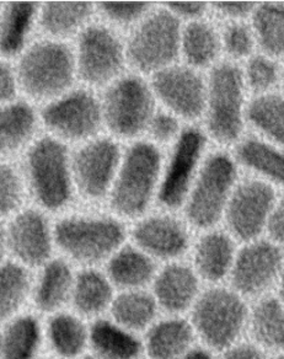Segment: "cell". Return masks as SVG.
I'll use <instances>...</instances> for the list:
<instances>
[{
  "mask_svg": "<svg viewBox=\"0 0 284 359\" xmlns=\"http://www.w3.org/2000/svg\"><path fill=\"white\" fill-rule=\"evenodd\" d=\"M255 36L266 53L284 55V6L262 4L254 11Z\"/></svg>",
  "mask_w": 284,
  "mask_h": 359,
  "instance_id": "obj_35",
  "label": "cell"
},
{
  "mask_svg": "<svg viewBox=\"0 0 284 359\" xmlns=\"http://www.w3.org/2000/svg\"><path fill=\"white\" fill-rule=\"evenodd\" d=\"M29 169L32 187L41 205L50 210L65 207L70 198L65 147L50 138L40 140L29 154Z\"/></svg>",
  "mask_w": 284,
  "mask_h": 359,
  "instance_id": "obj_10",
  "label": "cell"
},
{
  "mask_svg": "<svg viewBox=\"0 0 284 359\" xmlns=\"http://www.w3.org/2000/svg\"><path fill=\"white\" fill-rule=\"evenodd\" d=\"M234 239L225 231L208 230L194 248L192 269L202 282L218 285L229 278L236 256Z\"/></svg>",
  "mask_w": 284,
  "mask_h": 359,
  "instance_id": "obj_21",
  "label": "cell"
},
{
  "mask_svg": "<svg viewBox=\"0 0 284 359\" xmlns=\"http://www.w3.org/2000/svg\"><path fill=\"white\" fill-rule=\"evenodd\" d=\"M179 359H215V353L198 344Z\"/></svg>",
  "mask_w": 284,
  "mask_h": 359,
  "instance_id": "obj_48",
  "label": "cell"
},
{
  "mask_svg": "<svg viewBox=\"0 0 284 359\" xmlns=\"http://www.w3.org/2000/svg\"><path fill=\"white\" fill-rule=\"evenodd\" d=\"M6 235H4V231H3V228H1V225H0V259L3 257V252H4V245H6Z\"/></svg>",
  "mask_w": 284,
  "mask_h": 359,
  "instance_id": "obj_50",
  "label": "cell"
},
{
  "mask_svg": "<svg viewBox=\"0 0 284 359\" xmlns=\"http://www.w3.org/2000/svg\"><path fill=\"white\" fill-rule=\"evenodd\" d=\"M53 238L70 259L80 264H95L110 259L120 249L126 230L112 217L74 215L57 223Z\"/></svg>",
  "mask_w": 284,
  "mask_h": 359,
  "instance_id": "obj_2",
  "label": "cell"
},
{
  "mask_svg": "<svg viewBox=\"0 0 284 359\" xmlns=\"http://www.w3.org/2000/svg\"><path fill=\"white\" fill-rule=\"evenodd\" d=\"M208 128L215 140L231 143L243 130L244 79L238 67L230 63L217 65L210 73L207 90Z\"/></svg>",
  "mask_w": 284,
  "mask_h": 359,
  "instance_id": "obj_5",
  "label": "cell"
},
{
  "mask_svg": "<svg viewBox=\"0 0 284 359\" xmlns=\"http://www.w3.org/2000/svg\"><path fill=\"white\" fill-rule=\"evenodd\" d=\"M274 207L276 195L271 186L257 180L245 181L233 190L225 208L228 234L244 244L259 239Z\"/></svg>",
  "mask_w": 284,
  "mask_h": 359,
  "instance_id": "obj_8",
  "label": "cell"
},
{
  "mask_svg": "<svg viewBox=\"0 0 284 359\" xmlns=\"http://www.w3.org/2000/svg\"><path fill=\"white\" fill-rule=\"evenodd\" d=\"M74 63L65 45L45 42L31 48L21 60L20 79L24 89L35 97L57 95L73 80Z\"/></svg>",
  "mask_w": 284,
  "mask_h": 359,
  "instance_id": "obj_9",
  "label": "cell"
},
{
  "mask_svg": "<svg viewBox=\"0 0 284 359\" xmlns=\"http://www.w3.org/2000/svg\"><path fill=\"white\" fill-rule=\"evenodd\" d=\"M123 53L120 41L111 31L91 26L79 42V72L89 84H105L120 73Z\"/></svg>",
  "mask_w": 284,
  "mask_h": 359,
  "instance_id": "obj_15",
  "label": "cell"
},
{
  "mask_svg": "<svg viewBox=\"0 0 284 359\" xmlns=\"http://www.w3.org/2000/svg\"><path fill=\"white\" fill-rule=\"evenodd\" d=\"M170 11L176 18L184 16L189 19H196L205 14V3L201 1H173L170 3Z\"/></svg>",
  "mask_w": 284,
  "mask_h": 359,
  "instance_id": "obj_46",
  "label": "cell"
},
{
  "mask_svg": "<svg viewBox=\"0 0 284 359\" xmlns=\"http://www.w3.org/2000/svg\"><path fill=\"white\" fill-rule=\"evenodd\" d=\"M205 142L200 130H187L180 135L158 192V201L166 210H177L187 200Z\"/></svg>",
  "mask_w": 284,
  "mask_h": 359,
  "instance_id": "obj_12",
  "label": "cell"
},
{
  "mask_svg": "<svg viewBox=\"0 0 284 359\" xmlns=\"http://www.w3.org/2000/svg\"><path fill=\"white\" fill-rule=\"evenodd\" d=\"M6 243L11 252L26 266H43L50 261L52 234L45 217L36 210H25L11 222Z\"/></svg>",
  "mask_w": 284,
  "mask_h": 359,
  "instance_id": "obj_19",
  "label": "cell"
},
{
  "mask_svg": "<svg viewBox=\"0 0 284 359\" xmlns=\"http://www.w3.org/2000/svg\"><path fill=\"white\" fill-rule=\"evenodd\" d=\"M181 48L184 58L195 67H207L219 53V39L215 29L201 21H194L181 31Z\"/></svg>",
  "mask_w": 284,
  "mask_h": 359,
  "instance_id": "obj_32",
  "label": "cell"
},
{
  "mask_svg": "<svg viewBox=\"0 0 284 359\" xmlns=\"http://www.w3.org/2000/svg\"><path fill=\"white\" fill-rule=\"evenodd\" d=\"M142 339L147 359H179L198 344L187 315L160 316Z\"/></svg>",
  "mask_w": 284,
  "mask_h": 359,
  "instance_id": "obj_20",
  "label": "cell"
},
{
  "mask_svg": "<svg viewBox=\"0 0 284 359\" xmlns=\"http://www.w3.org/2000/svg\"><path fill=\"white\" fill-rule=\"evenodd\" d=\"M119 159V147L109 140H95L78 151L74 159L75 177L85 197L97 200L106 195Z\"/></svg>",
  "mask_w": 284,
  "mask_h": 359,
  "instance_id": "obj_17",
  "label": "cell"
},
{
  "mask_svg": "<svg viewBox=\"0 0 284 359\" xmlns=\"http://www.w3.org/2000/svg\"><path fill=\"white\" fill-rule=\"evenodd\" d=\"M161 156L150 143H137L126 154L111 195V205L125 218H140L149 208L159 179Z\"/></svg>",
  "mask_w": 284,
  "mask_h": 359,
  "instance_id": "obj_4",
  "label": "cell"
},
{
  "mask_svg": "<svg viewBox=\"0 0 284 359\" xmlns=\"http://www.w3.org/2000/svg\"><path fill=\"white\" fill-rule=\"evenodd\" d=\"M100 120V107L94 97L85 91L67 96L43 111L46 125L72 140H80L95 133Z\"/></svg>",
  "mask_w": 284,
  "mask_h": 359,
  "instance_id": "obj_18",
  "label": "cell"
},
{
  "mask_svg": "<svg viewBox=\"0 0 284 359\" xmlns=\"http://www.w3.org/2000/svg\"><path fill=\"white\" fill-rule=\"evenodd\" d=\"M75 275L63 259H52L43 264L39 280L32 285L31 300L40 314L47 316L69 306Z\"/></svg>",
  "mask_w": 284,
  "mask_h": 359,
  "instance_id": "obj_25",
  "label": "cell"
},
{
  "mask_svg": "<svg viewBox=\"0 0 284 359\" xmlns=\"http://www.w3.org/2000/svg\"><path fill=\"white\" fill-rule=\"evenodd\" d=\"M224 48L234 58H244L254 48V34L241 24L229 25L223 35Z\"/></svg>",
  "mask_w": 284,
  "mask_h": 359,
  "instance_id": "obj_40",
  "label": "cell"
},
{
  "mask_svg": "<svg viewBox=\"0 0 284 359\" xmlns=\"http://www.w3.org/2000/svg\"><path fill=\"white\" fill-rule=\"evenodd\" d=\"M215 359H269V355L249 339H244L215 354Z\"/></svg>",
  "mask_w": 284,
  "mask_h": 359,
  "instance_id": "obj_42",
  "label": "cell"
},
{
  "mask_svg": "<svg viewBox=\"0 0 284 359\" xmlns=\"http://www.w3.org/2000/svg\"><path fill=\"white\" fill-rule=\"evenodd\" d=\"M132 238L135 246L151 259L168 264L182 257L191 243L187 224L168 213L143 218L135 225Z\"/></svg>",
  "mask_w": 284,
  "mask_h": 359,
  "instance_id": "obj_13",
  "label": "cell"
},
{
  "mask_svg": "<svg viewBox=\"0 0 284 359\" xmlns=\"http://www.w3.org/2000/svg\"><path fill=\"white\" fill-rule=\"evenodd\" d=\"M248 118L256 130L277 144L284 145V97L266 94L256 97L248 109Z\"/></svg>",
  "mask_w": 284,
  "mask_h": 359,
  "instance_id": "obj_33",
  "label": "cell"
},
{
  "mask_svg": "<svg viewBox=\"0 0 284 359\" xmlns=\"http://www.w3.org/2000/svg\"><path fill=\"white\" fill-rule=\"evenodd\" d=\"M89 351L102 359H143L142 334L126 329L107 315L90 321Z\"/></svg>",
  "mask_w": 284,
  "mask_h": 359,
  "instance_id": "obj_24",
  "label": "cell"
},
{
  "mask_svg": "<svg viewBox=\"0 0 284 359\" xmlns=\"http://www.w3.org/2000/svg\"><path fill=\"white\" fill-rule=\"evenodd\" d=\"M149 128L154 140L158 142H169L179 132V122L169 114L153 115L149 122Z\"/></svg>",
  "mask_w": 284,
  "mask_h": 359,
  "instance_id": "obj_43",
  "label": "cell"
},
{
  "mask_svg": "<svg viewBox=\"0 0 284 359\" xmlns=\"http://www.w3.org/2000/svg\"><path fill=\"white\" fill-rule=\"evenodd\" d=\"M235 179L236 168L228 155L218 153L208 158L184 202L186 219L191 226L203 231L215 229L224 218Z\"/></svg>",
  "mask_w": 284,
  "mask_h": 359,
  "instance_id": "obj_3",
  "label": "cell"
},
{
  "mask_svg": "<svg viewBox=\"0 0 284 359\" xmlns=\"http://www.w3.org/2000/svg\"><path fill=\"white\" fill-rule=\"evenodd\" d=\"M269 359H284V351L283 352H279V353L273 354V355H269Z\"/></svg>",
  "mask_w": 284,
  "mask_h": 359,
  "instance_id": "obj_52",
  "label": "cell"
},
{
  "mask_svg": "<svg viewBox=\"0 0 284 359\" xmlns=\"http://www.w3.org/2000/svg\"><path fill=\"white\" fill-rule=\"evenodd\" d=\"M276 290H277V297L284 303V257L282 266H280V271H279L278 280H277Z\"/></svg>",
  "mask_w": 284,
  "mask_h": 359,
  "instance_id": "obj_49",
  "label": "cell"
},
{
  "mask_svg": "<svg viewBox=\"0 0 284 359\" xmlns=\"http://www.w3.org/2000/svg\"><path fill=\"white\" fill-rule=\"evenodd\" d=\"M1 359H39L45 346L43 323L39 316L21 313L0 326Z\"/></svg>",
  "mask_w": 284,
  "mask_h": 359,
  "instance_id": "obj_27",
  "label": "cell"
},
{
  "mask_svg": "<svg viewBox=\"0 0 284 359\" xmlns=\"http://www.w3.org/2000/svg\"><path fill=\"white\" fill-rule=\"evenodd\" d=\"M215 9L222 15L231 19H241L254 11V4L249 1H219L215 3Z\"/></svg>",
  "mask_w": 284,
  "mask_h": 359,
  "instance_id": "obj_45",
  "label": "cell"
},
{
  "mask_svg": "<svg viewBox=\"0 0 284 359\" xmlns=\"http://www.w3.org/2000/svg\"><path fill=\"white\" fill-rule=\"evenodd\" d=\"M35 125V116L25 104L0 110V151L14 150L22 144Z\"/></svg>",
  "mask_w": 284,
  "mask_h": 359,
  "instance_id": "obj_36",
  "label": "cell"
},
{
  "mask_svg": "<svg viewBox=\"0 0 284 359\" xmlns=\"http://www.w3.org/2000/svg\"><path fill=\"white\" fill-rule=\"evenodd\" d=\"M0 359H1V342H0Z\"/></svg>",
  "mask_w": 284,
  "mask_h": 359,
  "instance_id": "obj_54",
  "label": "cell"
},
{
  "mask_svg": "<svg viewBox=\"0 0 284 359\" xmlns=\"http://www.w3.org/2000/svg\"><path fill=\"white\" fill-rule=\"evenodd\" d=\"M115 295V287L105 273L94 269H84L75 276L70 310L90 323L109 314Z\"/></svg>",
  "mask_w": 284,
  "mask_h": 359,
  "instance_id": "obj_26",
  "label": "cell"
},
{
  "mask_svg": "<svg viewBox=\"0 0 284 359\" xmlns=\"http://www.w3.org/2000/svg\"><path fill=\"white\" fill-rule=\"evenodd\" d=\"M238 159L264 177L284 187V153L259 140H246L238 148Z\"/></svg>",
  "mask_w": 284,
  "mask_h": 359,
  "instance_id": "obj_31",
  "label": "cell"
},
{
  "mask_svg": "<svg viewBox=\"0 0 284 359\" xmlns=\"http://www.w3.org/2000/svg\"><path fill=\"white\" fill-rule=\"evenodd\" d=\"M91 13L86 1H50L42 11V25L55 35H65L81 25Z\"/></svg>",
  "mask_w": 284,
  "mask_h": 359,
  "instance_id": "obj_37",
  "label": "cell"
},
{
  "mask_svg": "<svg viewBox=\"0 0 284 359\" xmlns=\"http://www.w3.org/2000/svg\"><path fill=\"white\" fill-rule=\"evenodd\" d=\"M181 45L179 19L170 11L148 16L135 31L128 43V57L137 69L144 73L170 67Z\"/></svg>",
  "mask_w": 284,
  "mask_h": 359,
  "instance_id": "obj_7",
  "label": "cell"
},
{
  "mask_svg": "<svg viewBox=\"0 0 284 359\" xmlns=\"http://www.w3.org/2000/svg\"><path fill=\"white\" fill-rule=\"evenodd\" d=\"M158 272L155 259L137 246H121L111 256L106 276L112 285L122 290H147Z\"/></svg>",
  "mask_w": 284,
  "mask_h": 359,
  "instance_id": "obj_28",
  "label": "cell"
},
{
  "mask_svg": "<svg viewBox=\"0 0 284 359\" xmlns=\"http://www.w3.org/2000/svg\"><path fill=\"white\" fill-rule=\"evenodd\" d=\"M149 4L144 1H104L101 11L109 19L120 24H128L145 15Z\"/></svg>",
  "mask_w": 284,
  "mask_h": 359,
  "instance_id": "obj_41",
  "label": "cell"
},
{
  "mask_svg": "<svg viewBox=\"0 0 284 359\" xmlns=\"http://www.w3.org/2000/svg\"><path fill=\"white\" fill-rule=\"evenodd\" d=\"M21 201V187L15 172L0 164V215H8L16 210Z\"/></svg>",
  "mask_w": 284,
  "mask_h": 359,
  "instance_id": "obj_39",
  "label": "cell"
},
{
  "mask_svg": "<svg viewBox=\"0 0 284 359\" xmlns=\"http://www.w3.org/2000/svg\"><path fill=\"white\" fill-rule=\"evenodd\" d=\"M283 257L280 246L272 240L246 243L235 256L228 278L230 288L248 302L271 294L277 285Z\"/></svg>",
  "mask_w": 284,
  "mask_h": 359,
  "instance_id": "obj_6",
  "label": "cell"
},
{
  "mask_svg": "<svg viewBox=\"0 0 284 359\" xmlns=\"http://www.w3.org/2000/svg\"><path fill=\"white\" fill-rule=\"evenodd\" d=\"M39 359H58V358H55V357H53V355H52V357H45V358H42V357H40V358Z\"/></svg>",
  "mask_w": 284,
  "mask_h": 359,
  "instance_id": "obj_53",
  "label": "cell"
},
{
  "mask_svg": "<svg viewBox=\"0 0 284 359\" xmlns=\"http://www.w3.org/2000/svg\"><path fill=\"white\" fill-rule=\"evenodd\" d=\"M79 359H102L99 357V355H96V354L93 353V352H86L84 355H81Z\"/></svg>",
  "mask_w": 284,
  "mask_h": 359,
  "instance_id": "obj_51",
  "label": "cell"
},
{
  "mask_svg": "<svg viewBox=\"0 0 284 359\" xmlns=\"http://www.w3.org/2000/svg\"><path fill=\"white\" fill-rule=\"evenodd\" d=\"M248 339L267 355L284 351V303L277 295H266L250 303Z\"/></svg>",
  "mask_w": 284,
  "mask_h": 359,
  "instance_id": "obj_23",
  "label": "cell"
},
{
  "mask_svg": "<svg viewBox=\"0 0 284 359\" xmlns=\"http://www.w3.org/2000/svg\"><path fill=\"white\" fill-rule=\"evenodd\" d=\"M35 14L31 1H15L8 6L0 24V50L6 55H15L24 46Z\"/></svg>",
  "mask_w": 284,
  "mask_h": 359,
  "instance_id": "obj_34",
  "label": "cell"
},
{
  "mask_svg": "<svg viewBox=\"0 0 284 359\" xmlns=\"http://www.w3.org/2000/svg\"><path fill=\"white\" fill-rule=\"evenodd\" d=\"M149 290H122L115 295L107 316L135 334H144L161 316Z\"/></svg>",
  "mask_w": 284,
  "mask_h": 359,
  "instance_id": "obj_29",
  "label": "cell"
},
{
  "mask_svg": "<svg viewBox=\"0 0 284 359\" xmlns=\"http://www.w3.org/2000/svg\"><path fill=\"white\" fill-rule=\"evenodd\" d=\"M31 283L30 276L20 264H0V324L24 313L31 299Z\"/></svg>",
  "mask_w": 284,
  "mask_h": 359,
  "instance_id": "obj_30",
  "label": "cell"
},
{
  "mask_svg": "<svg viewBox=\"0 0 284 359\" xmlns=\"http://www.w3.org/2000/svg\"><path fill=\"white\" fill-rule=\"evenodd\" d=\"M15 95V81L8 65H0V101L11 100Z\"/></svg>",
  "mask_w": 284,
  "mask_h": 359,
  "instance_id": "obj_47",
  "label": "cell"
},
{
  "mask_svg": "<svg viewBox=\"0 0 284 359\" xmlns=\"http://www.w3.org/2000/svg\"><path fill=\"white\" fill-rule=\"evenodd\" d=\"M267 233L273 243L279 246L284 245V201L274 207L267 225Z\"/></svg>",
  "mask_w": 284,
  "mask_h": 359,
  "instance_id": "obj_44",
  "label": "cell"
},
{
  "mask_svg": "<svg viewBox=\"0 0 284 359\" xmlns=\"http://www.w3.org/2000/svg\"><path fill=\"white\" fill-rule=\"evenodd\" d=\"M202 290V280L192 266L175 261L158 269L150 293L163 314L187 315Z\"/></svg>",
  "mask_w": 284,
  "mask_h": 359,
  "instance_id": "obj_16",
  "label": "cell"
},
{
  "mask_svg": "<svg viewBox=\"0 0 284 359\" xmlns=\"http://www.w3.org/2000/svg\"><path fill=\"white\" fill-rule=\"evenodd\" d=\"M250 303L225 285H210L189 310L187 318L201 346L218 354L244 339Z\"/></svg>",
  "mask_w": 284,
  "mask_h": 359,
  "instance_id": "obj_1",
  "label": "cell"
},
{
  "mask_svg": "<svg viewBox=\"0 0 284 359\" xmlns=\"http://www.w3.org/2000/svg\"><path fill=\"white\" fill-rule=\"evenodd\" d=\"M278 79V68L273 60L257 55L250 60L246 68V80L255 91H267Z\"/></svg>",
  "mask_w": 284,
  "mask_h": 359,
  "instance_id": "obj_38",
  "label": "cell"
},
{
  "mask_svg": "<svg viewBox=\"0 0 284 359\" xmlns=\"http://www.w3.org/2000/svg\"><path fill=\"white\" fill-rule=\"evenodd\" d=\"M155 94L174 114L186 120H196L205 107L207 89L203 80L186 67H168L155 74Z\"/></svg>",
  "mask_w": 284,
  "mask_h": 359,
  "instance_id": "obj_14",
  "label": "cell"
},
{
  "mask_svg": "<svg viewBox=\"0 0 284 359\" xmlns=\"http://www.w3.org/2000/svg\"><path fill=\"white\" fill-rule=\"evenodd\" d=\"M153 96L143 80L128 76L117 81L106 94L104 114L112 132L133 137L149 126L153 117Z\"/></svg>",
  "mask_w": 284,
  "mask_h": 359,
  "instance_id": "obj_11",
  "label": "cell"
},
{
  "mask_svg": "<svg viewBox=\"0 0 284 359\" xmlns=\"http://www.w3.org/2000/svg\"><path fill=\"white\" fill-rule=\"evenodd\" d=\"M89 321L73 310L50 315L43 324L45 344L55 358L79 359L89 352Z\"/></svg>",
  "mask_w": 284,
  "mask_h": 359,
  "instance_id": "obj_22",
  "label": "cell"
}]
</instances>
